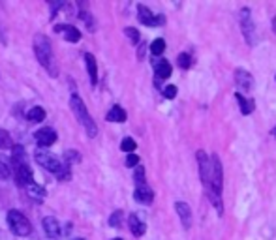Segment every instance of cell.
Masks as SVG:
<instances>
[{"label":"cell","instance_id":"6da1fadb","mask_svg":"<svg viewBox=\"0 0 276 240\" xmlns=\"http://www.w3.org/2000/svg\"><path fill=\"white\" fill-rule=\"evenodd\" d=\"M34 53L38 56L40 64L51 73V77H57L58 75V68L55 64V56H53V49H51V43L49 40L43 36V34H38L34 38Z\"/></svg>","mask_w":276,"mask_h":240},{"label":"cell","instance_id":"7a4b0ae2","mask_svg":"<svg viewBox=\"0 0 276 240\" xmlns=\"http://www.w3.org/2000/svg\"><path fill=\"white\" fill-rule=\"evenodd\" d=\"M34 158H36V161H38L43 169H47V171H51V173H55V175L58 176V180H68V178L72 176V173H70V165L58 160L55 154L47 152V150H38V152L34 154Z\"/></svg>","mask_w":276,"mask_h":240},{"label":"cell","instance_id":"3957f363","mask_svg":"<svg viewBox=\"0 0 276 240\" xmlns=\"http://www.w3.org/2000/svg\"><path fill=\"white\" fill-rule=\"evenodd\" d=\"M70 107H72V111H73V115H75V119L79 120V124H81L83 128L87 129L89 137H96L98 135L96 122L92 120V117H90L89 111H87V105L83 104V100L77 96V94H73V96L70 98Z\"/></svg>","mask_w":276,"mask_h":240},{"label":"cell","instance_id":"277c9868","mask_svg":"<svg viewBox=\"0 0 276 240\" xmlns=\"http://www.w3.org/2000/svg\"><path fill=\"white\" fill-rule=\"evenodd\" d=\"M239 24H241V30H243L244 41L250 47H256V43H258V32H256V23H254L252 19L250 8H243L239 11Z\"/></svg>","mask_w":276,"mask_h":240},{"label":"cell","instance_id":"5b68a950","mask_svg":"<svg viewBox=\"0 0 276 240\" xmlns=\"http://www.w3.org/2000/svg\"><path fill=\"white\" fill-rule=\"evenodd\" d=\"M8 225L11 233L17 235V237H26L32 231V225L26 220V216L21 214V212H17V210H9L8 212Z\"/></svg>","mask_w":276,"mask_h":240},{"label":"cell","instance_id":"8992f818","mask_svg":"<svg viewBox=\"0 0 276 240\" xmlns=\"http://www.w3.org/2000/svg\"><path fill=\"white\" fill-rule=\"evenodd\" d=\"M197 165H199V178L205 188V193L211 192V156H207L205 150H197L195 154Z\"/></svg>","mask_w":276,"mask_h":240},{"label":"cell","instance_id":"52a82bcc","mask_svg":"<svg viewBox=\"0 0 276 240\" xmlns=\"http://www.w3.org/2000/svg\"><path fill=\"white\" fill-rule=\"evenodd\" d=\"M138 17L145 26H160V24L165 23V17L160 15V13H158V15L152 13L145 4H138Z\"/></svg>","mask_w":276,"mask_h":240},{"label":"cell","instance_id":"ba28073f","mask_svg":"<svg viewBox=\"0 0 276 240\" xmlns=\"http://www.w3.org/2000/svg\"><path fill=\"white\" fill-rule=\"evenodd\" d=\"M233 77H235V87L239 88V90H243V92H250V90H254V87H256L252 73L243 70V68H237L235 72H233Z\"/></svg>","mask_w":276,"mask_h":240},{"label":"cell","instance_id":"9c48e42d","mask_svg":"<svg viewBox=\"0 0 276 240\" xmlns=\"http://www.w3.org/2000/svg\"><path fill=\"white\" fill-rule=\"evenodd\" d=\"M34 139H36V143H38L41 150V148H47V146H51L57 141V131L53 128H41L34 133Z\"/></svg>","mask_w":276,"mask_h":240},{"label":"cell","instance_id":"30bf717a","mask_svg":"<svg viewBox=\"0 0 276 240\" xmlns=\"http://www.w3.org/2000/svg\"><path fill=\"white\" fill-rule=\"evenodd\" d=\"M175 212L179 214L182 227H184V229H190V227H192V208H190V205L184 203V201H177V203H175Z\"/></svg>","mask_w":276,"mask_h":240},{"label":"cell","instance_id":"8fae6325","mask_svg":"<svg viewBox=\"0 0 276 240\" xmlns=\"http://www.w3.org/2000/svg\"><path fill=\"white\" fill-rule=\"evenodd\" d=\"M15 182L21 186V188H24V186H28L30 182H34L32 169H30L28 163H23V165L15 167Z\"/></svg>","mask_w":276,"mask_h":240},{"label":"cell","instance_id":"7c38bea8","mask_svg":"<svg viewBox=\"0 0 276 240\" xmlns=\"http://www.w3.org/2000/svg\"><path fill=\"white\" fill-rule=\"evenodd\" d=\"M134 197H136V201L138 203H141V205H150L152 201H154V192L148 188V184H139L136 186V192H134Z\"/></svg>","mask_w":276,"mask_h":240},{"label":"cell","instance_id":"4fadbf2b","mask_svg":"<svg viewBox=\"0 0 276 240\" xmlns=\"http://www.w3.org/2000/svg\"><path fill=\"white\" fill-rule=\"evenodd\" d=\"M41 224H43V231H45V235H47V239H51V240L60 239V225H58L57 218H53V216L43 218Z\"/></svg>","mask_w":276,"mask_h":240},{"label":"cell","instance_id":"5bb4252c","mask_svg":"<svg viewBox=\"0 0 276 240\" xmlns=\"http://www.w3.org/2000/svg\"><path fill=\"white\" fill-rule=\"evenodd\" d=\"M55 30L60 32V34H64L66 41L77 43V41L81 40V32H79L75 26H72V24H57V26H55Z\"/></svg>","mask_w":276,"mask_h":240},{"label":"cell","instance_id":"9a60e30c","mask_svg":"<svg viewBox=\"0 0 276 240\" xmlns=\"http://www.w3.org/2000/svg\"><path fill=\"white\" fill-rule=\"evenodd\" d=\"M128 225H130V231L134 237H143L146 231V225L145 222L141 220V218L138 216V214H130V218H128Z\"/></svg>","mask_w":276,"mask_h":240},{"label":"cell","instance_id":"2e32d148","mask_svg":"<svg viewBox=\"0 0 276 240\" xmlns=\"http://www.w3.org/2000/svg\"><path fill=\"white\" fill-rule=\"evenodd\" d=\"M171 72H173V68H171V64L167 60H163V58L154 60V73L158 79H167V77H171Z\"/></svg>","mask_w":276,"mask_h":240},{"label":"cell","instance_id":"e0dca14e","mask_svg":"<svg viewBox=\"0 0 276 240\" xmlns=\"http://www.w3.org/2000/svg\"><path fill=\"white\" fill-rule=\"evenodd\" d=\"M235 100L241 104V113H243L244 117L252 115L254 109H256V102H254L252 98H244L241 92H235Z\"/></svg>","mask_w":276,"mask_h":240},{"label":"cell","instance_id":"ac0fdd59","mask_svg":"<svg viewBox=\"0 0 276 240\" xmlns=\"http://www.w3.org/2000/svg\"><path fill=\"white\" fill-rule=\"evenodd\" d=\"M85 62H87V70H89L90 83H92V85H96V83H98V66H96V58L90 55V53H85Z\"/></svg>","mask_w":276,"mask_h":240},{"label":"cell","instance_id":"d6986e66","mask_svg":"<svg viewBox=\"0 0 276 240\" xmlns=\"http://www.w3.org/2000/svg\"><path fill=\"white\" fill-rule=\"evenodd\" d=\"M24 190H26V193H28L30 199H36V201H43V197L47 195L45 190H43L41 186L36 184V182H30L28 186H24Z\"/></svg>","mask_w":276,"mask_h":240},{"label":"cell","instance_id":"ffe728a7","mask_svg":"<svg viewBox=\"0 0 276 240\" xmlns=\"http://www.w3.org/2000/svg\"><path fill=\"white\" fill-rule=\"evenodd\" d=\"M107 120L109 122H126V111L121 105H113L107 113Z\"/></svg>","mask_w":276,"mask_h":240},{"label":"cell","instance_id":"44dd1931","mask_svg":"<svg viewBox=\"0 0 276 240\" xmlns=\"http://www.w3.org/2000/svg\"><path fill=\"white\" fill-rule=\"evenodd\" d=\"M11 160L15 163V167L26 163V152H24L23 146H13V154H11Z\"/></svg>","mask_w":276,"mask_h":240},{"label":"cell","instance_id":"7402d4cb","mask_svg":"<svg viewBox=\"0 0 276 240\" xmlns=\"http://www.w3.org/2000/svg\"><path fill=\"white\" fill-rule=\"evenodd\" d=\"M26 119H28V122H41V120H45V111L41 107H32L26 113Z\"/></svg>","mask_w":276,"mask_h":240},{"label":"cell","instance_id":"603a6c76","mask_svg":"<svg viewBox=\"0 0 276 240\" xmlns=\"http://www.w3.org/2000/svg\"><path fill=\"white\" fill-rule=\"evenodd\" d=\"M177 66L180 70H190L192 68V55L190 53H180L177 56Z\"/></svg>","mask_w":276,"mask_h":240},{"label":"cell","instance_id":"cb8c5ba5","mask_svg":"<svg viewBox=\"0 0 276 240\" xmlns=\"http://www.w3.org/2000/svg\"><path fill=\"white\" fill-rule=\"evenodd\" d=\"M165 51V40L163 38H156L154 41H152V45H150V53L154 56H160Z\"/></svg>","mask_w":276,"mask_h":240},{"label":"cell","instance_id":"d4e9b609","mask_svg":"<svg viewBox=\"0 0 276 240\" xmlns=\"http://www.w3.org/2000/svg\"><path fill=\"white\" fill-rule=\"evenodd\" d=\"M138 148V144H136V141L132 139V137H126V139H122L121 143V150L126 154H134V150Z\"/></svg>","mask_w":276,"mask_h":240},{"label":"cell","instance_id":"484cf974","mask_svg":"<svg viewBox=\"0 0 276 240\" xmlns=\"http://www.w3.org/2000/svg\"><path fill=\"white\" fill-rule=\"evenodd\" d=\"M124 34H126V36H128V38L132 40V43H136V45H138L139 40H141V36H139L138 28H134V26H126V28H124Z\"/></svg>","mask_w":276,"mask_h":240},{"label":"cell","instance_id":"4316f807","mask_svg":"<svg viewBox=\"0 0 276 240\" xmlns=\"http://www.w3.org/2000/svg\"><path fill=\"white\" fill-rule=\"evenodd\" d=\"M134 180H136V186L139 184H145V167L143 165H138L136 167V173H134Z\"/></svg>","mask_w":276,"mask_h":240},{"label":"cell","instance_id":"83f0119b","mask_svg":"<svg viewBox=\"0 0 276 240\" xmlns=\"http://www.w3.org/2000/svg\"><path fill=\"white\" fill-rule=\"evenodd\" d=\"M11 146V137L6 129H0V148H8Z\"/></svg>","mask_w":276,"mask_h":240},{"label":"cell","instance_id":"f1b7e54d","mask_svg":"<svg viewBox=\"0 0 276 240\" xmlns=\"http://www.w3.org/2000/svg\"><path fill=\"white\" fill-rule=\"evenodd\" d=\"M121 222H122V210H115L111 218H109V225L111 227H121Z\"/></svg>","mask_w":276,"mask_h":240},{"label":"cell","instance_id":"f546056e","mask_svg":"<svg viewBox=\"0 0 276 240\" xmlns=\"http://www.w3.org/2000/svg\"><path fill=\"white\" fill-rule=\"evenodd\" d=\"M79 19H83V21L87 23V26L90 28V32H94V19H92L90 13H87V11H79Z\"/></svg>","mask_w":276,"mask_h":240},{"label":"cell","instance_id":"4dcf8cb0","mask_svg":"<svg viewBox=\"0 0 276 240\" xmlns=\"http://www.w3.org/2000/svg\"><path fill=\"white\" fill-rule=\"evenodd\" d=\"M162 94L167 98V100H173V98L177 96V87H175V85H167V87L162 90Z\"/></svg>","mask_w":276,"mask_h":240},{"label":"cell","instance_id":"1f68e13d","mask_svg":"<svg viewBox=\"0 0 276 240\" xmlns=\"http://www.w3.org/2000/svg\"><path fill=\"white\" fill-rule=\"evenodd\" d=\"M9 176V167L4 160H0V180H6Z\"/></svg>","mask_w":276,"mask_h":240},{"label":"cell","instance_id":"d6a6232c","mask_svg":"<svg viewBox=\"0 0 276 240\" xmlns=\"http://www.w3.org/2000/svg\"><path fill=\"white\" fill-rule=\"evenodd\" d=\"M126 165H128V167H138L139 165L138 154H128V158H126Z\"/></svg>","mask_w":276,"mask_h":240},{"label":"cell","instance_id":"836d02e7","mask_svg":"<svg viewBox=\"0 0 276 240\" xmlns=\"http://www.w3.org/2000/svg\"><path fill=\"white\" fill-rule=\"evenodd\" d=\"M79 160H81V156H79L77 152H73V150H68V152H66L64 163H68V165H70V161H79Z\"/></svg>","mask_w":276,"mask_h":240},{"label":"cell","instance_id":"e575fe53","mask_svg":"<svg viewBox=\"0 0 276 240\" xmlns=\"http://www.w3.org/2000/svg\"><path fill=\"white\" fill-rule=\"evenodd\" d=\"M64 4L62 2H57V4H51V19H55V15H57L58 8H62Z\"/></svg>","mask_w":276,"mask_h":240},{"label":"cell","instance_id":"d590c367","mask_svg":"<svg viewBox=\"0 0 276 240\" xmlns=\"http://www.w3.org/2000/svg\"><path fill=\"white\" fill-rule=\"evenodd\" d=\"M145 45H146V43H139V51H138V58H139V60L145 56Z\"/></svg>","mask_w":276,"mask_h":240},{"label":"cell","instance_id":"8d00e7d4","mask_svg":"<svg viewBox=\"0 0 276 240\" xmlns=\"http://www.w3.org/2000/svg\"><path fill=\"white\" fill-rule=\"evenodd\" d=\"M273 30H275V34H276V17L273 19Z\"/></svg>","mask_w":276,"mask_h":240},{"label":"cell","instance_id":"74e56055","mask_svg":"<svg viewBox=\"0 0 276 240\" xmlns=\"http://www.w3.org/2000/svg\"><path fill=\"white\" fill-rule=\"evenodd\" d=\"M275 137H276V128H275Z\"/></svg>","mask_w":276,"mask_h":240},{"label":"cell","instance_id":"f35d334b","mask_svg":"<svg viewBox=\"0 0 276 240\" xmlns=\"http://www.w3.org/2000/svg\"><path fill=\"white\" fill-rule=\"evenodd\" d=\"M113 240H122V239H113Z\"/></svg>","mask_w":276,"mask_h":240},{"label":"cell","instance_id":"ab89813d","mask_svg":"<svg viewBox=\"0 0 276 240\" xmlns=\"http://www.w3.org/2000/svg\"><path fill=\"white\" fill-rule=\"evenodd\" d=\"M77 240H83V239H77Z\"/></svg>","mask_w":276,"mask_h":240},{"label":"cell","instance_id":"60d3db41","mask_svg":"<svg viewBox=\"0 0 276 240\" xmlns=\"http://www.w3.org/2000/svg\"><path fill=\"white\" fill-rule=\"evenodd\" d=\"M275 79H276V77H275Z\"/></svg>","mask_w":276,"mask_h":240}]
</instances>
